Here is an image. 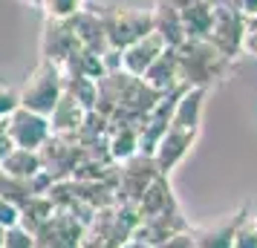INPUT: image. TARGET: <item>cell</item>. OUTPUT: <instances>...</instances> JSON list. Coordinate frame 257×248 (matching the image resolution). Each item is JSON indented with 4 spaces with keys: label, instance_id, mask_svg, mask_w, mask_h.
<instances>
[{
    "label": "cell",
    "instance_id": "6da1fadb",
    "mask_svg": "<svg viewBox=\"0 0 257 248\" xmlns=\"http://www.w3.org/2000/svg\"><path fill=\"white\" fill-rule=\"evenodd\" d=\"M176 64L179 78L185 87H208L214 81H222L228 75L231 58H225L208 38H188L176 47Z\"/></svg>",
    "mask_w": 257,
    "mask_h": 248
},
{
    "label": "cell",
    "instance_id": "7a4b0ae2",
    "mask_svg": "<svg viewBox=\"0 0 257 248\" xmlns=\"http://www.w3.org/2000/svg\"><path fill=\"white\" fill-rule=\"evenodd\" d=\"M95 12L101 18L104 26V38L110 49H121L130 47L133 41L145 38L153 29L151 21V9H142V6H113V3H101L95 6Z\"/></svg>",
    "mask_w": 257,
    "mask_h": 248
},
{
    "label": "cell",
    "instance_id": "3957f363",
    "mask_svg": "<svg viewBox=\"0 0 257 248\" xmlns=\"http://www.w3.org/2000/svg\"><path fill=\"white\" fill-rule=\"evenodd\" d=\"M64 87H67V81H64L61 67L41 58V64L26 75V81L18 90L21 107L32 110V113H41V116H49L52 107L58 104V98L64 95Z\"/></svg>",
    "mask_w": 257,
    "mask_h": 248
},
{
    "label": "cell",
    "instance_id": "277c9868",
    "mask_svg": "<svg viewBox=\"0 0 257 248\" xmlns=\"http://www.w3.org/2000/svg\"><path fill=\"white\" fill-rule=\"evenodd\" d=\"M159 176L153 156L136 153L127 162L118 165V179H116V205H136L139 196L145 193V188L153 179Z\"/></svg>",
    "mask_w": 257,
    "mask_h": 248
},
{
    "label": "cell",
    "instance_id": "5b68a950",
    "mask_svg": "<svg viewBox=\"0 0 257 248\" xmlns=\"http://www.w3.org/2000/svg\"><path fill=\"white\" fill-rule=\"evenodd\" d=\"M41 153V162H44V170L55 179H70L72 170L84 162V147L72 136H49L47 144L38 150Z\"/></svg>",
    "mask_w": 257,
    "mask_h": 248
},
{
    "label": "cell",
    "instance_id": "8992f818",
    "mask_svg": "<svg viewBox=\"0 0 257 248\" xmlns=\"http://www.w3.org/2000/svg\"><path fill=\"white\" fill-rule=\"evenodd\" d=\"M6 130L12 139V147H24V150H41L47 139L52 136L49 118L41 113H32L26 107H18L12 116L6 118Z\"/></svg>",
    "mask_w": 257,
    "mask_h": 248
},
{
    "label": "cell",
    "instance_id": "52a82bcc",
    "mask_svg": "<svg viewBox=\"0 0 257 248\" xmlns=\"http://www.w3.org/2000/svg\"><path fill=\"white\" fill-rule=\"evenodd\" d=\"M84 231H87V228H84L70 211L55 208V213H52L32 236H35V248H78Z\"/></svg>",
    "mask_w": 257,
    "mask_h": 248
},
{
    "label": "cell",
    "instance_id": "ba28073f",
    "mask_svg": "<svg viewBox=\"0 0 257 248\" xmlns=\"http://www.w3.org/2000/svg\"><path fill=\"white\" fill-rule=\"evenodd\" d=\"M199 130H191V127H176V124H168V130L162 133V139L156 144V150H153V162H156V170L162 173V176H171V170H174L188 153H191V147L197 142Z\"/></svg>",
    "mask_w": 257,
    "mask_h": 248
},
{
    "label": "cell",
    "instance_id": "9c48e42d",
    "mask_svg": "<svg viewBox=\"0 0 257 248\" xmlns=\"http://www.w3.org/2000/svg\"><path fill=\"white\" fill-rule=\"evenodd\" d=\"M243 35H245V15L240 9H214V24H211L208 41L225 58H234V52L243 49Z\"/></svg>",
    "mask_w": 257,
    "mask_h": 248
},
{
    "label": "cell",
    "instance_id": "30bf717a",
    "mask_svg": "<svg viewBox=\"0 0 257 248\" xmlns=\"http://www.w3.org/2000/svg\"><path fill=\"white\" fill-rule=\"evenodd\" d=\"M78 49L81 47L75 41L70 21H47L44 24V35H41V55H44V61H52V64L61 67Z\"/></svg>",
    "mask_w": 257,
    "mask_h": 248
},
{
    "label": "cell",
    "instance_id": "8fae6325",
    "mask_svg": "<svg viewBox=\"0 0 257 248\" xmlns=\"http://www.w3.org/2000/svg\"><path fill=\"white\" fill-rule=\"evenodd\" d=\"M165 49H168V47H165V41L151 29L145 38L133 41L130 47H124L121 52H118V58H121V70L127 72V75L142 78V75H145V70H148V67H151L159 55H162Z\"/></svg>",
    "mask_w": 257,
    "mask_h": 248
},
{
    "label": "cell",
    "instance_id": "7c38bea8",
    "mask_svg": "<svg viewBox=\"0 0 257 248\" xmlns=\"http://www.w3.org/2000/svg\"><path fill=\"white\" fill-rule=\"evenodd\" d=\"M245 216H248V211L240 208L237 213L220 216V219H214V222L202 225V228H197V231H191L197 248H231L234 234H237V228H240V222H243Z\"/></svg>",
    "mask_w": 257,
    "mask_h": 248
},
{
    "label": "cell",
    "instance_id": "4fadbf2b",
    "mask_svg": "<svg viewBox=\"0 0 257 248\" xmlns=\"http://www.w3.org/2000/svg\"><path fill=\"white\" fill-rule=\"evenodd\" d=\"M142 81L151 87L153 93H174V90H188L182 78H179V64H176V49H165L159 58L153 61L151 67L145 70Z\"/></svg>",
    "mask_w": 257,
    "mask_h": 248
},
{
    "label": "cell",
    "instance_id": "5bb4252c",
    "mask_svg": "<svg viewBox=\"0 0 257 248\" xmlns=\"http://www.w3.org/2000/svg\"><path fill=\"white\" fill-rule=\"evenodd\" d=\"M174 208H179V205H176L174 190H171V179L162 176V173L145 188V193H142L139 202H136V213H139V219L159 216V213H168V211H174Z\"/></svg>",
    "mask_w": 257,
    "mask_h": 248
},
{
    "label": "cell",
    "instance_id": "9a60e30c",
    "mask_svg": "<svg viewBox=\"0 0 257 248\" xmlns=\"http://www.w3.org/2000/svg\"><path fill=\"white\" fill-rule=\"evenodd\" d=\"M47 118H49V127H52V136H72L75 139V133L81 130L84 118H87V110L64 87V95L58 98V104L52 107V113Z\"/></svg>",
    "mask_w": 257,
    "mask_h": 248
},
{
    "label": "cell",
    "instance_id": "2e32d148",
    "mask_svg": "<svg viewBox=\"0 0 257 248\" xmlns=\"http://www.w3.org/2000/svg\"><path fill=\"white\" fill-rule=\"evenodd\" d=\"M151 21H153V32L162 38L168 49H176L185 41V29H182V15H179V9L168 6L162 0H156V6L151 9Z\"/></svg>",
    "mask_w": 257,
    "mask_h": 248
},
{
    "label": "cell",
    "instance_id": "e0dca14e",
    "mask_svg": "<svg viewBox=\"0 0 257 248\" xmlns=\"http://www.w3.org/2000/svg\"><path fill=\"white\" fill-rule=\"evenodd\" d=\"M202 104H205V90H202V87H188L185 93L176 98L171 124L199 130V121H202Z\"/></svg>",
    "mask_w": 257,
    "mask_h": 248
},
{
    "label": "cell",
    "instance_id": "ac0fdd59",
    "mask_svg": "<svg viewBox=\"0 0 257 248\" xmlns=\"http://www.w3.org/2000/svg\"><path fill=\"white\" fill-rule=\"evenodd\" d=\"M44 170L41 153L38 150H24V147H12L9 153L0 159V173L6 176H21V179H32Z\"/></svg>",
    "mask_w": 257,
    "mask_h": 248
},
{
    "label": "cell",
    "instance_id": "d6986e66",
    "mask_svg": "<svg viewBox=\"0 0 257 248\" xmlns=\"http://www.w3.org/2000/svg\"><path fill=\"white\" fill-rule=\"evenodd\" d=\"M107 153H110V159L116 165L127 162L130 156H136L139 153V130L130 127V124L110 127V133H107Z\"/></svg>",
    "mask_w": 257,
    "mask_h": 248
},
{
    "label": "cell",
    "instance_id": "ffe728a7",
    "mask_svg": "<svg viewBox=\"0 0 257 248\" xmlns=\"http://www.w3.org/2000/svg\"><path fill=\"white\" fill-rule=\"evenodd\" d=\"M52 213H55L52 199H49L47 193H38V196H32L29 202H24V205L18 208V225H21L24 231H29V234H35Z\"/></svg>",
    "mask_w": 257,
    "mask_h": 248
},
{
    "label": "cell",
    "instance_id": "44dd1931",
    "mask_svg": "<svg viewBox=\"0 0 257 248\" xmlns=\"http://www.w3.org/2000/svg\"><path fill=\"white\" fill-rule=\"evenodd\" d=\"M182 29H185V41L188 38H208L211 24H214V9L205 0L191 3L188 9H182Z\"/></svg>",
    "mask_w": 257,
    "mask_h": 248
},
{
    "label": "cell",
    "instance_id": "7402d4cb",
    "mask_svg": "<svg viewBox=\"0 0 257 248\" xmlns=\"http://www.w3.org/2000/svg\"><path fill=\"white\" fill-rule=\"evenodd\" d=\"M87 0H41V12L47 21H70L84 9Z\"/></svg>",
    "mask_w": 257,
    "mask_h": 248
},
{
    "label": "cell",
    "instance_id": "603a6c76",
    "mask_svg": "<svg viewBox=\"0 0 257 248\" xmlns=\"http://www.w3.org/2000/svg\"><path fill=\"white\" fill-rule=\"evenodd\" d=\"M231 248H257V219L254 216H245L243 222H240Z\"/></svg>",
    "mask_w": 257,
    "mask_h": 248
},
{
    "label": "cell",
    "instance_id": "cb8c5ba5",
    "mask_svg": "<svg viewBox=\"0 0 257 248\" xmlns=\"http://www.w3.org/2000/svg\"><path fill=\"white\" fill-rule=\"evenodd\" d=\"M0 248H35V236L24 231L21 225H15V228H6Z\"/></svg>",
    "mask_w": 257,
    "mask_h": 248
},
{
    "label": "cell",
    "instance_id": "d4e9b609",
    "mask_svg": "<svg viewBox=\"0 0 257 248\" xmlns=\"http://www.w3.org/2000/svg\"><path fill=\"white\" fill-rule=\"evenodd\" d=\"M18 107H21V95H18V90L9 87V84H0V118H9Z\"/></svg>",
    "mask_w": 257,
    "mask_h": 248
},
{
    "label": "cell",
    "instance_id": "484cf974",
    "mask_svg": "<svg viewBox=\"0 0 257 248\" xmlns=\"http://www.w3.org/2000/svg\"><path fill=\"white\" fill-rule=\"evenodd\" d=\"M153 248H197V242H194L191 231H182V234H174L168 239H162L159 245H153Z\"/></svg>",
    "mask_w": 257,
    "mask_h": 248
},
{
    "label": "cell",
    "instance_id": "4316f807",
    "mask_svg": "<svg viewBox=\"0 0 257 248\" xmlns=\"http://www.w3.org/2000/svg\"><path fill=\"white\" fill-rule=\"evenodd\" d=\"M243 49H245V52H251V55L257 58V15H254V18H245Z\"/></svg>",
    "mask_w": 257,
    "mask_h": 248
},
{
    "label": "cell",
    "instance_id": "83f0119b",
    "mask_svg": "<svg viewBox=\"0 0 257 248\" xmlns=\"http://www.w3.org/2000/svg\"><path fill=\"white\" fill-rule=\"evenodd\" d=\"M15 225H18V208L0 196V228H15Z\"/></svg>",
    "mask_w": 257,
    "mask_h": 248
},
{
    "label": "cell",
    "instance_id": "f1b7e54d",
    "mask_svg": "<svg viewBox=\"0 0 257 248\" xmlns=\"http://www.w3.org/2000/svg\"><path fill=\"white\" fill-rule=\"evenodd\" d=\"M12 150V139H9V130H6V118H0V159Z\"/></svg>",
    "mask_w": 257,
    "mask_h": 248
},
{
    "label": "cell",
    "instance_id": "f546056e",
    "mask_svg": "<svg viewBox=\"0 0 257 248\" xmlns=\"http://www.w3.org/2000/svg\"><path fill=\"white\" fill-rule=\"evenodd\" d=\"M237 6H240V12L245 18H254L257 15V0H237Z\"/></svg>",
    "mask_w": 257,
    "mask_h": 248
},
{
    "label": "cell",
    "instance_id": "4dcf8cb0",
    "mask_svg": "<svg viewBox=\"0 0 257 248\" xmlns=\"http://www.w3.org/2000/svg\"><path fill=\"white\" fill-rule=\"evenodd\" d=\"M162 3H168V6H174V9L182 12V9H188V6H191V3H197V0H162Z\"/></svg>",
    "mask_w": 257,
    "mask_h": 248
},
{
    "label": "cell",
    "instance_id": "1f68e13d",
    "mask_svg": "<svg viewBox=\"0 0 257 248\" xmlns=\"http://www.w3.org/2000/svg\"><path fill=\"white\" fill-rule=\"evenodd\" d=\"M24 3H32V6H38V3H41V0H24Z\"/></svg>",
    "mask_w": 257,
    "mask_h": 248
},
{
    "label": "cell",
    "instance_id": "d6a6232c",
    "mask_svg": "<svg viewBox=\"0 0 257 248\" xmlns=\"http://www.w3.org/2000/svg\"><path fill=\"white\" fill-rule=\"evenodd\" d=\"M3 234H6V228H0V242H3Z\"/></svg>",
    "mask_w": 257,
    "mask_h": 248
},
{
    "label": "cell",
    "instance_id": "836d02e7",
    "mask_svg": "<svg viewBox=\"0 0 257 248\" xmlns=\"http://www.w3.org/2000/svg\"><path fill=\"white\" fill-rule=\"evenodd\" d=\"M254 219H257V216H254Z\"/></svg>",
    "mask_w": 257,
    "mask_h": 248
}]
</instances>
